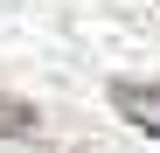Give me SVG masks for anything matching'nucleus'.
<instances>
[{
    "label": "nucleus",
    "mask_w": 160,
    "mask_h": 153,
    "mask_svg": "<svg viewBox=\"0 0 160 153\" xmlns=\"http://www.w3.org/2000/svg\"><path fill=\"white\" fill-rule=\"evenodd\" d=\"M35 125H42V118H35V105H21V97H0V139H28Z\"/></svg>",
    "instance_id": "f03ea898"
},
{
    "label": "nucleus",
    "mask_w": 160,
    "mask_h": 153,
    "mask_svg": "<svg viewBox=\"0 0 160 153\" xmlns=\"http://www.w3.org/2000/svg\"><path fill=\"white\" fill-rule=\"evenodd\" d=\"M112 111L160 139V84H125V76H118V84H112Z\"/></svg>",
    "instance_id": "f257e3e1"
}]
</instances>
